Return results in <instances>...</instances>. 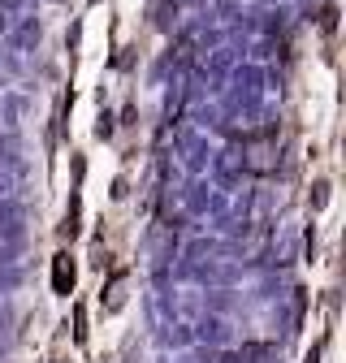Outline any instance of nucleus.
<instances>
[{
	"label": "nucleus",
	"mask_w": 346,
	"mask_h": 363,
	"mask_svg": "<svg viewBox=\"0 0 346 363\" xmlns=\"http://www.w3.org/2000/svg\"><path fill=\"white\" fill-rule=\"evenodd\" d=\"M74 281H78L74 259H69V251H61V255L52 259V290H57L61 298H69V294H74Z\"/></svg>",
	"instance_id": "f257e3e1"
},
{
	"label": "nucleus",
	"mask_w": 346,
	"mask_h": 363,
	"mask_svg": "<svg viewBox=\"0 0 346 363\" xmlns=\"http://www.w3.org/2000/svg\"><path fill=\"white\" fill-rule=\"evenodd\" d=\"M125 281H130V277H125L121 268H117L113 277H108V286H104V294H100L104 311H121V307H125Z\"/></svg>",
	"instance_id": "f03ea898"
},
{
	"label": "nucleus",
	"mask_w": 346,
	"mask_h": 363,
	"mask_svg": "<svg viewBox=\"0 0 346 363\" xmlns=\"http://www.w3.org/2000/svg\"><path fill=\"white\" fill-rule=\"evenodd\" d=\"M61 234H65V238H74V234H78V195L69 199V212H65V225H61Z\"/></svg>",
	"instance_id": "7ed1b4c3"
},
{
	"label": "nucleus",
	"mask_w": 346,
	"mask_h": 363,
	"mask_svg": "<svg viewBox=\"0 0 346 363\" xmlns=\"http://www.w3.org/2000/svg\"><path fill=\"white\" fill-rule=\"evenodd\" d=\"M333 26H337V9H333V5H325V9H320V30H325V35H333Z\"/></svg>",
	"instance_id": "20e7f679"
},
{
	"label": "nucleus",
	"mask_w": 346,
	"mask_h": 363,
	"mask_svg": "<svg viewBox=\"0 0 346 363\" xmlns=\"http://www.w3.org/2000/svg\"><path fill=\"white\" fill-rule=\"evenodd\" d=\"M74 337L86 342V311H82V307H74Z\"/></svg>",
	"instance_id": "39448f33"
},
{
	"label": "nucleus",
	"mask_w": 346,
	"mask_h": 363,
	"mask_svg": "<svg viewBox=\"0 0 346 363\" xmlns=\"http://www.w3.org/2000/svg\"><path fill=\"white\" fill-rule=\"evenodd\" d=\"M108 134H113V121H108V117H100V125H96V139H108Z\"/></svg>",
	"instance_id": "423d86ee"
},
{
	"label": "nucleus",
	"mask_w": 346,
	"mask_h": 363,
	"mask_svg": "<svg viewBox=\"0 0 346 363\" xmlns=\"http://www.w3.org/2000/svg\"><path fill=\"white\" fill-rule=\"evenodd\" d=\"M320 350H325V346H320V342H316V346H312V350H308V359H303V363H320Z\"/></svg>",
	"instance_id": "0eeeda50"
}]
</instances>
